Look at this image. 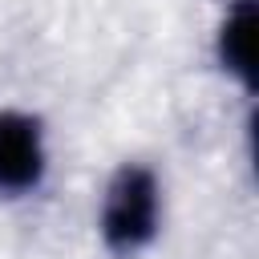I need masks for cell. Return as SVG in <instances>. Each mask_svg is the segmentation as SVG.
<instances>
[{"instance_id":"1","label":"cell","mask_w":259,"mask_h":259,"mask_svg":"<svg viewBox=\"0 0 259 259\" xmlns=\"http://www.w3.org/2000/svg\"><path fill=\"white\" fill-rule=\"evenodd\" d=\"M166 231V182L142 158H121L93 206V235L109 259H142Z\"/></svg>"},{"instance_id":"2","label":"cell","mask_w":259,"mask_h":259,"mask_svg":"<svg viewBox=\"0 0 259 259\" xmlns=\"http://www.w3.org/2000/svg\"><path fill=\"white\" fill-rule=\"evenodd\" d=\"M53 174L49 121L28 105H0V202H24Z\"/></svg>"},{"instance_id":"3","label":"cell","mask_w":259,"mask_h":259,"mask_svg":"<svg viewBox=\"0 0 259 259\" xmlns=\"http://www.w3.org/2000/svg\"><path fill=\"white\" fill-rule=\"evenodd\" d=\"M210 61L247 101L259 85V0H223L210 24Z\"/></svg>"}]
</instances>
